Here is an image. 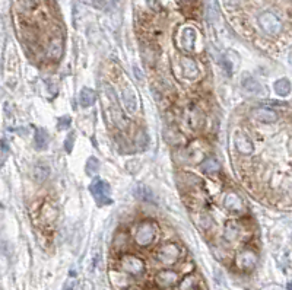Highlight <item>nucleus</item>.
<instances>
[{
    "label": "nucleus",
    "instance_id": "obj_26",
    "mask_svg": "<svg viewBox=\"0 0 292 290\" xmlns=\"http://www.w3.org/2000/svg\"><path fill=\"white\" fill-rule=\"evenodd\" d=\"M98 169H100V162H98V159H96L95 156H91V158L88 159V162H86V174L88 175L96 174Z\"/></svg>",
    "mask_w": 292,
    "mask_h": 290
},
{
    "label": "nucleus",
    "instance_id": "obj_10",
    "mask_svg": "<svg viewBox=\"0 0 292 290\" xmlns=\"http://www.w3.org/2000/svg\"><path fill=\"white\" fill-rule=\"evenodd\" d=\"M234 143H235V148L237 151L240 152L241 155H251L254 152V144L251 139L243 133V131H238L235 134V139H234Z\"/></svg>",
    "mask_w": 292,
    "mask_h": 290
},
{
    "label": "nucleus",
    "instance_id": "obj_28",
    "mask_svg": "<svg viewBox=\"0 0 292 290\" xmlns=\"http://www.w3.org/2000/svg\"><path fill=\"white\" fill-rule=\"evenodd\" d=\"M58 130H68L70 127V117L64 116L58 118Z\"/></svg>",
    "mask_w": 292,
    "mask_h": 290
},
{
    "label": "nucleus",
    "instance_id": "obj_18",
    "mask_svg": "<svg viewBox=\"0 0 292 290\" xmlns=\"http://www.w3.org/2000/svg\"><path fill=\"white\" fill-rule=\"evenodd\" d=\"M240 233H241V228H240V225H238L237 222L230 221L228 223H226V226H225L223 238H225L226 241H237V239H238V236H240Z\"/></svg>",
    "mask_w": 292,
    "mask_h": 290
},
{
    "label": "nucleus",
    "instance_id": "obj_6",
    "mask_svg": "<svg viewBox=\"0 0 292 290\" xmlns=\"http://www.w3.org/2000/svg\"><path fill=\"white\" fill-rule=\"evenodd\" d=\"M257 264V254L251 248H244L235 256V266L241 271H251Z\"/></svg>",
    "mask_w": 292,
    "mask_h": 290
},
{
    "label": "nucleus",
    "instance_id": "obj_21",
    "mask_svg": "<svg viewBox=\"0 0 292 290\" xmlns=\"http://www.w3.org/2000/svg\"><path fill=\"white\" fill-rule=\"evenodd\" d=\"M48 174H50V168L47 166L46 163H37L34 166V169H33V176H34V179L37 183L46 181Z\"/></svg>",
    "mask_w": 292,
    "mask_h": 290
},
{
    "label": "nucleus",
    "instance_id": "obj_36",
    "mask_svg": "<svg viewBox=\"0 0 292 290\" xmlns=\"http://www.w3.org/2000/svg\"><path fill=\"white\" fill-rule=\"evenodd\" d=\"M127 290H135V289H127Z\"/></svg>",
    "mask_w": 292,
    "mask_h": 290
},
{
    "label": "nucleus",
    "instance_id": "obj_9",
    "mask_svg": "<svg viewBox=\"0 0 292 290\" xmlns=\"http://www.w3.org/2000/svg\"><path fill=\"white\" fill-rule=\"evenodd\" d=\"M251 117L258 121V123H263V124H273L278 121V113L272 108H268V106H257L251 111Z\"/></svg>",
    "mask_w": 292,
    "mask_h": 290
},
{
    "label": "nucleus",
    "instance_id": "obj_27",
    "mask_svg": "<svg viewBox=\"0 0 292 290\" xmlns=\"http://www.w3.org/2000/svg\"><path fill=\"white\" fill-rule=\"evenodd\" d=\"M37 5H38V0H19V6H21V9L25 12L35 9Z\"/></svg>",
    "mask_w": 292,
    "mask_h": 290
},
{
    "label": "nucleus",
    "instance_id": "obj_13",
    "mask_svg": "<svg viewBox=\"0 0 292 290\" xmlns=\"http://www.w3.org/2000/svg\"><path fill=\"white\" fill-rule=\"evenodd\" d=\"M123 102L124 106L130 114H136L138 111V98H136V93L133 91V88L130 85H126L123 88Z\"/></svg>",
    "mask_w": 292,
    "mask_h": 290
},
{
    "label": "nucleus",
    "instance_id": "obj_4",
    "mask_svg": "<svg viewBox=\"0 0 292 290\" xmlns=\"http://www.w3.org/2000/svg\"><path fill=\"white\" fill-rule=\"evenodd\" d=\"M89 191L95 198V201L100 206H105L111 203V188L108 186V183H105L103 179H93V183L89 186Z\"/></svg>",
    "mask_w": 292,
    "mask_h": 290
},
{
    "label": "nucleus",
    "instance_id": "obj_11",
    "mask_svg": "<svg viewBox=\"0 0 292 290\" xmlns=\"http://www.w3.org/2000/svg\"><path fill=\"white\" fill-rule=\"evenodd\" d=\"M177 280H178V276H177L175 271H173V270H163V271H159L156 274L155 283L161 289H170V287H173L177 283Z\"/></svg>",
    "mask_w": 292,
    "mask_h": 290
},
{
    "label": "nucleus",
    "instance_id": "obj_29",
    "mask_svg": "<svg viewBox=\"0 0 292 290\" xmlns=\"http://www.w3.org/2000/svg\"><path fill=\"white\" fill-rule=\"evenodd\" d=\"M73 143H75V133H70L69 136L66 137V141H64V149H66L68 153H70L72 149H73Z\"/></svg>",
    "mask_w": 292,
    "mask_h": 290
},
{
    "label": "nucleus",
    "instance_id": "obj_12",
    "mask_svg": "<svg viewBox=\"0 0 292 290\" xmlns=\"http://www.w3.org/2000/svg\"><path fill=\"white\" fill-rule=\"evenodd\" d=\"M178 40H180V47H181L183 50L193 51L194 43H196V31H194L193 28H190V26H186V28L181 29Z\"/></svg>",
    "mask_w": 292,
    "mask_h": 290
},
{
    "label": "nucleus",
    "instance_id": "obj_1",
    "mask_svg": "<svg viewBox=\"0 0 292 290\" xmlns=\"http://www.w3.org/2000/svg\"><path fill=\"white\" fill-rule=\"evenodd\" d=\"M257 23L260 26V29L265 32V34L272 35V37H276L280 34L282 31V22L279 21V18L272 13V12H263L257 16Z\"/></svg>",
    "mask_w": 292,
    "mask_h": 290
},
{
    "label": "nucleus",
    "instance_id": "obj_14",
    "mask_svg": "<svg viewBox=\"0 0 292 290\" xmlns=\"http://www.w3.org/2000/svg\"><path fill=\"white\" fill-rule=\"evenodd\" d=\"M181 69H183V73H184V76L188 81H196L199 78V75H200L198 63L190 57L181 58Z\"/></svg>",
    "mask_w": 292,
    "mask_h": 290
},
{
    "label": "nucleus",
    "instance_id": "obj_34",
    "mask_svg": "<svg viewBox=\"0 0 292 290\" xmlns=\"http://www.w3.org/2000/svg\"><path fill=\"white\" fill-rule=\"evenodd\" d=\"M107 2H108V3H110V5H113V3H116L117 0H107Z\"/></svg>",
    "mask_w": 292,
    "mask_h": 290
},
{
    "label": "nucleus",
    "instance_id": "obj_25",
    "mask_svg": "<svg viewBox=\"0 0 292 290\" xmlns=\"http://www.w3.org/2000/svg\"><path fill=\"white\" fill-rule=\"evenodd\" d=\"M136 196L140 200H145V201H153V196H152V191L146 186H138L136 187Z\"/></svg>",
    "mask_w": 292,
    "mask_h": 290
},
{
    "label": "nucleus",
    "instance_id": "obj_35",
    "mask_svg": "<svg viewBox=\"0 0 292 290\" xmlns=\"http://www.w3.org/2000/svg\"><path fill=\"white\" fill-rule=\"evenodd\" d=\"M181 2H190V0H181Z\"/></svg>",
    "mask_w": 292,
    "mask_h": 290
},
{
    "label": "nucleus",
    "instance_id": "obj_16",
    "mask_svg": "<svg viewBox=\"0 0 292 290\" xmlns=\"http://www.w3.org/2000/svg\"><path fill=\"white\" fill-rule=\"evenodd\" d=\"M241 85H243V89H244L248 95H258V93L262 92V85H260L254 78H251V76L243 78Z\"/></svg>",
    "mask_w": 292,
    "mask_h": 290
},
{
    "label": "nucleus",
    "instance_id": "obj_23",
    "mask_svg": "<svg viewBox=\"0 0 292 290\" xmlns=\"http://www.w3.org/2000/svg\"><path fill=\"white\" fill-rule=\"evenodd\" d=\"M273 88H275V92L278 93L279 96H286L291 92V82L288 81V79H285V78H282L279 81L275 82Z\"/></svg>",
    "mask_w": 292,
    "mask_h": 290
},
{
    "label": "nucleus",
    "instance_id": "obj_2",
    "mask_svg": "<svg viewBox=\"0 0 292 290\" xmlns=\"http://www.w3.org/2000/svg\"><path fill=\"white\" fill-rule=\"evenodd\" d=\"M120 268L130 276H135V277H139L145 273V263L143 260L136 256H132V254H126V256L121 257L120 260Z\"/></svg>",
    "mask_w": 292,
    "mask_h": 290
},
{
    "label": "nucleus",
    "instance_id": "obj_19",
    "mask_svg": "<svg viewBox=\"0 0 292 290\" xmlns=\"http://www.w3.org/2000/svg\"><path fill=\"white\" fill-rule=\"evenodd\" d=\"M34 146L38 151H43V149H46L47 146H48V134H47V131L44 128H38L35 131Z\"/></svg>",
    "mask_w": 292,
    "mask_h": 290
},
{
    "label": "nucleus",
    "instance_id": "obj_31",
    "mask_svg": "<svg viewBox=\"0 0 292 290\" xmlns=\"http://www.w3.org/2000/svg\"><path fill=\"white\" fill-rule=\"evenodd\" d=\"M148 5H149V6H153V9H158V2H156V0H148Z\"/></svg>",
    "mask_w": 292,
    "mask_h": 290
},
{
    "label": "nucleus",
    "instance_id": "obj_5",
    "mask_svg": "<svg viewBox=\"0 0 292 290\" xmlns=\"http://www.w3.org/2000/svg\"><path fill=\"white\" fill-rule=\"evenodd\" d=\"M104 91L108 101H110V108H111V114L114 117V121H116L117 127L118 128H126L127 127V121H126V117L123 116L120 106H118V101H117V95L114 92V89L110 86V85H104Z\"/></svg>",
    "mask_w": 292,
    "mask_h": 290
},
{
    "label": "nucleus",
    "instance_id": "obj_8",
    "mask_svg": "<svg viewBox=\"0 0 292 290\" xmlns=\"http://www.w3.org/2000/svg\"><path fill=\"white\" fill-rule=\"evenodd\" d=\"M223 207L234 214H244L245 203L237 193H228L223 198Z\"/></svg>",
    "mask_w": 292,
    "mask_h": 290
},
{
    "label": "nucleus",
    "instance_id": "obj_7",
    "mask_svg": "<svg viewBox=\"0 0 292 290\" xmlns=\"http://www.w3.org/2000/svg\"><path fill=\"white\" fill-rule=\"evenodd\" d=\"M155 238V226L152 222H142L138 229H136V233H135V241L139 246H148V245L152 244Z\"/></svg>",
    "mask_w": 292,
    "mask_h": 290
},
{
    "label": "nucleus",
    "instance_id": "obj_20",
    "mask_svg": "<svg viewBox=\"0 0 292 290\" xmlns=\"http://www.w3.org/2000/svg\"><path fill=\"white\" fill-rule=\"evenodd\" d=\"M200 169L203 172H208V174H215V172L221 171V163L218 162L215 158H206L200 165Z\"/></svg>",
    "mask_w": 292,
    "mask_h": 290
},
{
    "label": "nucleus",
    "instance_id": "obj_30",
    "mask_svg": "<svg viewBox=\"0 0 292 290\" xmlns=\"http://www.w3.org/2000/svg\"><path fill=\"white\" fill-rule=\"evenodd\" d=\"M222 2H223V5H225V6L231 8V6H237L241 0H222Z\"/></svg>",
    "mask_w": 292,
    "mask_h": 290
},
{
    "label": "nucleus",
    "instance_id": "obj_15",
    "mask_svg": "<svg viewBox=\"0 0 292 290\" xmlns=\"http://www.w3.org/2000/svg\"><path fill=\"white\" fill-rule=\"evenodd\" d=\"M63 40L60 38V37H54L51 41H50V44H48V50H47V54H48V57L53 58V60H58V58L61 57V54H63Z\"/></svg>",
    "mask_w": 292,
    "mask_h": 290
},
{
    "label": "nucleus",
    "instance_id": "obj_3",
    "mask_svg": "<svg viewBox=\"0 0 292 290\" xmlns=\"http://www.w3.org/2000/svg\"><path fill=\"white\" fill-rule=\"evenodd\" d=\"M180 254H181V251H180L178 245L170 242V244L163 245V246L158 249V252H156V260H158L163 266L170 267V266H174L175 263L178 261Z\"/></svg>",
    "mask_w": 292,
    "mask_h": 290
},
{
    "label": "nucleus",
    "instance_id": "obj_22",
    "mask_svg": "<svg viewBox=\"0 0 292 290\" xmlns=\"http://www.w3.org/2000/svg\"><path fill=\"white\" fill-rule=\"evenodd\" d=\"M188 123H190L191 128H194V130L202 127V124H203V114L199 111L198 108H191L188 111Z\"/></svg>",
    "mask_w": 292,
    "mask_h": 290
},
{
    "label": "nucleus",
    "instance_id": "obj_33",
    "mask_svg": "<svg viewBox=\"0 0 292 290\" xmlns=\"http://www.w3.org/2000/svg\"><path fill=\"white\" fill-rule=\"evenodd\" d=\"M286 287H288V290H292V281H289V283H288V286H286Z\"/></svg>",
    "mask_w": 292,
    "mask_h": 290
},
{
    "label": "nucleus",
    "instance_id": "obj_17",
    "mask_svg": "<svg viewBox=\"0 0 292 290\" xmlns=\"http://www.w3.org/2000/svg\"><path fill=\"white\" fill-rule=\"evenodd\" d=\"M95 101H96V93L89 88H83L81 93H79V104H81V106L89 108V106H92L95 104Z\"/></svg>",
    "mask_w": 292,
    "mask_h": 290
},
{
    "label": "nucleus",
    "instance_id": "obj_24",
    "mask_svg": "<svg viewBox=\"0 0 292 290\" xmlns=\"http://www.w3.org/2000/svg\"><path fill=\"white\" fill-rule=\"evenodd\" d=\"M196 287H198V277L194 274L186 276L178 286L180 290H196Z\"/></svg>",
    "mask_w": 292,
    "mask_h": 290
},
{
    "label": "nucleus",
    "instance_id": "obj_32",
    "mask_svg": "<svg viewBox=\"0 0 292 290\" xmlns=\"http://www.w3.org/2000/svg\"><path fill=\"white\" fill-rule=\"evenodd\" d=\"M72 289H73V283H70L69 286L66 287V290H72Z\"/></svg>",
    "mask_w": 292,
    "mask_h": 290
}]
</instances>
